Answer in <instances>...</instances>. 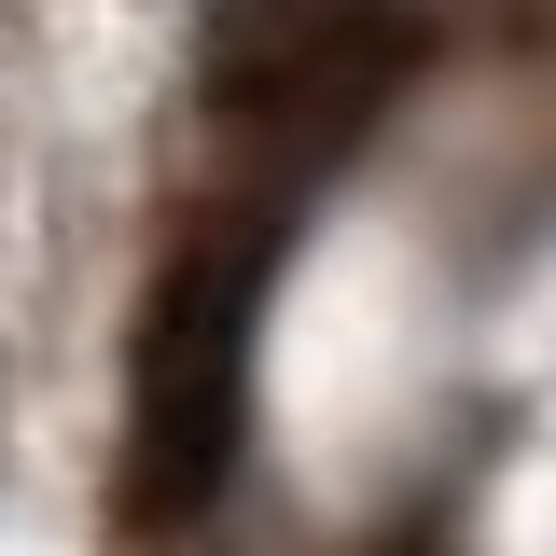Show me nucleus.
Wrapping results in <instances>:
<instances>
[{
	"label": "nucleus",
	"mask_w": 556,
	"mask_h": 556,
	"mask_svg": "<svg viewBox=\"0 0 556 556\" xmlns=\"http://www.w3.org/2000/svg\"><path fill=\"white\" fill-rule=\"evenodd\" d=\"M417 70H431L417 0H265L237 56H208V126L251 167V195H306L417 98Z\"/></svg>",
	"instance_id": "nucleus-2"
},
{
	"label": "nucleus",
	"mask_w": 556,
	"mask_h": 556,
	"mask_svg": "<svg viewBox=\"0 0 556 556\" xmlns=\"http://www.w3.org/2000/svg\"><path fill=\"white\" fill-rule=\"evenodd\" d=\"M265 278H278V195L195 223L153 306H139L126 376V501L139 529H195L251 473V376H265Z\"/></svg>",
	"instance_id": "nucleus-1"
}]
</instances>
